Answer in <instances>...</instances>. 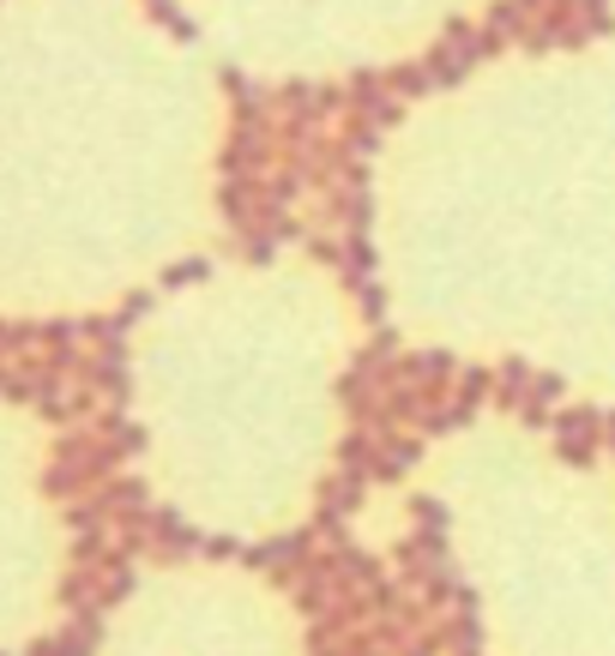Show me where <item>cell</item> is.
Masks as SVG:
<instances>
[{"mask_svg":"<svg viewBox=\"0 0 615 656\" xmlns=\"http://www.w3.org/2000/svg\"><path fill=\"white\" fill-rule=\"evenodd\" d=\"M248 566H260L266 578H278V584H290V578L302 572L308 560H314V531H290V536H272V543H260V548H248L241 555Z\"/></svg>","mask_w":615,"mask_h":656,"instance_id":"cell-1","label":"cell"},{"mask_svg":"<svg viewBox=\"0 0 615 656\" xmlns=\"http://www.w3.org/2000/svg\"><path fill=\"white\" fill-rule=\"evenodd\" d=\"M592 422H597V416H585V409L561 422V458H573V464H592V434H597Z\"/></svg>","mask_w":615,"mask_h":656,"instance_id":"cell-2","label":"cell"}]
</instances>
